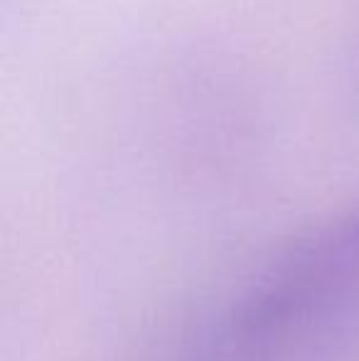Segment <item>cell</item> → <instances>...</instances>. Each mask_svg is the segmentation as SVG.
Returning <instances> with one entry per match:
<instances>
[{
  "mask_svg": "<svg viewBox=\"0 0 359 361\" xmlns=\"http://www.w3.org/2000/svg\"><path fill=\"white\" fill-rule=\"evenodd\" d=\"M187 361H359V209L273 253L202 327Z\"/></svg>",
  "mask_w": 359,
  "mask_h": 361,
  "instance_id": "6da1fadb",
  "label": "cell"
}]
</instances>
